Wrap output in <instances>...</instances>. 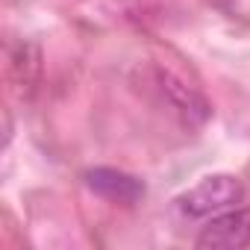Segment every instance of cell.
Returning a JSON list of instances; mask_svg holds the SVG:
<instances>
[{"instance_id":"obj_4","label":"cell","mask_w":250,"mask_h":250,"mask_svg":"<svg viewBox=\"0 0 250 250\" xmlns=\"http://www.w3.org/2000/svg\"><path fill=\"white\" fill-rule=\"evenodd\" d=\"M159 83H162V91L171 97V103H174L186 118H191V121H197V124L209 118V106H206V100H203L200 94H194L188 85L177 83L171 74H159Z\"/></svg>"},{"instance_id":"obj_1","label":"cell","mask_w":250,"mask_h":250,"mask_svg":"<svg viewBox=\"0 0 250 250\" xmlns=\"http://www.w3.org/2000/svg\"><path fill=\"white\" fill-rule=\"evenodd\" d=\"M244 197V188L238 183V177L232 174H212L206 180H200L194 188H188L186 194L177 197V209L186 218H206V215H218L229 206H235Z\"/></svg>"},{"instance_id":"obj_3","label":"cell","mask_w":250,"mask_h":250,"mask_svg":"<svg viewBox=\"0 0 250 250\" xmlns=\"http://www.w3.org/2000/svg\"><path fill=\"white\" fill-rule=\"evenodd\" d=\"M85 188L94 191L97 197L115 203V206H136L145 197V183L127 171H118V168H91L85 171Z\"/></svg>"},{"instance_id":"obj_2","label":"cell","mask_w":250,"mask_h":250,"mask_svg":"<svg viewBox=\"0 0 250 250\" xmlns=\"http://www.w3.org/2000/svg\"><path fill=\"white\" fill-rule=\"evenodd\" d=\"M200 250H241L250 244V209H224L200 229Z\"/></svg>"}]
</instances>
